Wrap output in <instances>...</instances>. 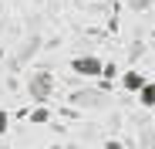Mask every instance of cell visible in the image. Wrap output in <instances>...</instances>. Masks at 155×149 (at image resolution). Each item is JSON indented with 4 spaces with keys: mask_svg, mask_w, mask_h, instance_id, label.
<instances>
[{
    "mask_svg": "<svg viewBox=\"0 0 155 149\" xmlns=\"http://www.w3.org/2000/svg\"><path fill=\"white\" fill-rule=\"evenodd\" d=\"M27 95L34 98L37 105H44L47 98L54 95V74H51V71H34L27 78Z\"/></svg>",
    "mask_w": 155,
    "mask_h": 149,
    "instance_id": "obj_1",
    "label": "cell"
},
{
    "mask_svg": "<svg viewBox=\"0 0 155 149\" xmlns=\"http://www.w3.org/2000/svg\"><path fill=\"white\" fill-rule=\"evenodd\" d=\"M71 71L81 74V78H101L105 74V61L98 54H78V58H71Z\"/></svg>",
    "mask_w": 155,
    "mask_h": 149,
    "instance_id": "obj_2",
    "label": "cell"
},
{
    "mask_svg": "<svg viewBox=\"0 0 155 149\" xmlns=\"http://www.w3.org/2000/svg\"><path fill=\"white\" fill-rule=\"evenodd\" d=\"M71 105H78V109H105L108 95L98 92V88H78V92H71Z\"/></svg>",
    "mask_w": 155,
    "mask_h": 149,
    "instance_id": "obj_3",
    "label": "cell"
},
{
    "mask_svg": "<svg viewBox=\"0 0 155 149\" xmlns=\"http://www.w3.org/2000/svg\"><path fill=\"white\" fill-rule=\"evenodd\" d=\"M121 85H125V92H142L148 81H145L142 71H125V74H121Z\"/></svg>",
    "mask_w": 155,
    "mask_h": 149,
    "instance_id": "obj_4",
    "label": "cell"
},
{
    "mask_svg": "<svg viewBox=\"0 0 155 149\" xmlns=\"http://www.w3.org/2000/svg\"><path fill=\"white\" fill-rule=\"evenodd\" d=\"M138 102H142L145 109H155V81H148V85L138 92Z\"/></svg>",
    "mask_w": 155,
    "mask_h": 149,
    "instance_id": "obj_5",
    "label": "cell"
},
{
    "mask_svg": "<svg viewBox=\"0 0 155 149\" xmlns=\"http://www.w3.org/2000/svg\"><path fill=\"white\" fill-rule=\"evenodd\" d=\"M51 119V112H47V105H37L34 112H31V122H34V126H41V122H47Z\"/></svg>",
    "mask_w": 155,
    "mask_h": 149,
    "instance_id": "obj_6",
    "label": "cell"
},
{
    "mask_svg": "<svg viewBox=\"0 0 155 149\" xmlns=\"http://www.w3.org/2000/svg\"><path fill=\"white\" fill-rule=\"evenodd\" d=\"M7 132H10V115L0 109V136H7Z\"/></svg>",
    "mask_w": 155,
    "mask_h": 149,
    "instance_id": "obj_7",
    "label": "cell"
},
{
    "mask_svg": "<svg viewBox=\"0 0 155 149\" xmlns=\"http://www.w3.org/2000/svg\"><path fill=\"white\" fill-rule=\"evenodd\" d=\"M128 7H132V10H148L152 0H128Z\"/></svg>",
    "mask_w": 155,
    "mask_h": 149,
    "instance_id": "obj_8",
    "label": "cell"
}]
</instances>
